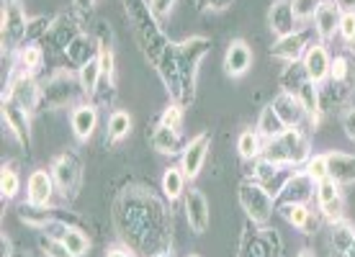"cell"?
<instances>
[{"instance_id": "cell-1", "label": "cell", "mask_w": 355, "mask_h": 257, "mask_svg": "<svg viewBox=\"0 0 355 257\" xmlns=\"http://www.w3.org/2000/svg\"><path fill=\"white\" fill-rule=\"evenodd\" d=\"M116 227L119 234L124 240L126 247L137 249H152L147 242V234L155 237V242L160 245L165 252V229L160 224L165 222V211H162L160 201H155L152 195L137 193V190H126L119 201H116Z\"/></svg>"}, {"instance_id": "cell-2", "label": "cell", "mask_w": 355, "mask_h": 257, "mask_svg": "<svg viewBox=\"0 0 355 257\" xmlns=\"http://www.w3.org/2000/svg\"><path fill=\"white\" fill-rule=\"evenodd\" d=\"M311 157V142L309 134L302 126H291L284 134H278L275 139L266 142L263 160L281 165V168H304Z\"/></svg>"}, {"instance_id": "cell-3", "label": "cell", "mask_w": 355, "mask_h": 257, "mask_svg": "<svg viewBox=\"0 0 355 257\" xmlns=\"http://www.w3.org/2000/svg\"><path fill=\"white\" fill-rule=\"evenodd\" d=\"M237 195H240L242 211L248 213V219L252 224H255V227H266V224L270 222V219H273L275 198L270 193H268L266 188L260 186L258 180H252V177L242 180Z\"/></svg>"}, {"instance_id": "cell-4", "label": "cell", "mask_w": 355, "mask_h": 257, "mask_svg": "<svg viewBox=\"0 0 355 257\" xmlns=\"http://www.w3.org/2000/svg\"><path fill=\"white\" fill-rule=\"evenodd\" d=\"M28 28H31V18L21 0H3V10H0V31H3V46L8 44L13 49L24 46L28 42Z\"/></svg>"}, {"instance_id": "cell-5", "label": "cell", "mask_w": 355, "mask_h": 257, "mask_svg": "<svg viewBox=\"0 0 355 257\" xmlns=\"http://www.w3.org/2000/svg\"><path fill=\"white\" fill-rule=\"evenodd\" d=\"M49 172L54 177V186H57V193L62 195L64 201H72L78 190H80L83 183V162L75 152H62L57 154L49 165Z\"/></svg>"}, {"instance_id": "cell-6", "label": "cell", "mask_w": 355, "mask_h": 257, "mask_svg": "<svg viewBox=\"0 0 355 257\" xmlns=\"http://www.w3.org/2000/svg\"><path fill=\"white\" fill-rule=\"evenodd\" d=\"M42 90H44V106H49L52 111L57 108H67L70 103H75L78 93H83L80 80H78V72L67 70H57L46 82H42Z\"/></svg>"}, {"instance_id": "cell-7", "label": "cell", "mask_w": 355, "mask_h": 257, "mask_svg": "<svg viewBox=\"0 0 355 257\" xmlns=\"http://www.w3.org/2000/svg\"><path fill=\"white\" fill-rule=\"evenodd\" d=\"M8 96L10 100H16L21 108H26L28 114L39 111V106L44 103V90H42V82L36 80V75H28V72L13 70L8 78V90L3 93Z\"/></svg>"}, {"instance_id": "cell-8", "label": "cell", "mask_w": 355, "mask_h": 257, "mask_svg": "<svg viewBox=\"0 0 355 257\" xmlns=\"http://www.w3.org/2000/svg\"><path fill=\"white\" fill-rule=\"evenodd\" d=\"M0 116H3V126L10 132V136L24 150H31V114H28L26 108H21L16 100L3 96V100H0Z\"/></svg>"}, {"instance_id": "cell-9", "label": "cell", "mask_w": 355, "mask_h": 257, "mask_svg": "<svg viewBox=\"0 0 355 257\" xmlns=\"http://www.w3.org/2000/svg\"><path fill=\"white\" fill-rule=\"evenodd\" d=\"M314 198H317V209H320L322 219L327 224H338L345 219V193H343V186H338L332 177L317 183Z\"/></svg>"}, {"instance_id": "cell-10", "label": "cell", "mask_w": 355, "mask_h": 257, "mask_svg": "<svg viewBox=\"0 0 355 257\" xmlns=\"http://www.w3.org/2000/svg\"><path fill=\"white\" fill-rule=\"evenodd\" d=\"M209 150H211V134L209 132L196 134L193 139L186 142V147L180 152V170L186 172L188 180H196V177L201 175L206 157H209Z\"/></svg>"}, {"instance_id": "cell-11", "label": "cell", "mask_w": 355, "mask_h": 257, "mask_svg": "<svg viewBox=\"0 0 355 257\" xmlns=\"http://www.w3.org/2000/svg\"><path fill=\"white\" fill-rule=\"evenodd\" d=\"M252 60H255V54H252V46L245 42V39H232L230 44H227V52H224V75L232 78V80H240L250 72L252 67Z\"/></svg>"}, {"instance_id": "cell-12", "label": "cell", "mask_w": 355, "mask_h": 257, "mask_svg": "<svg viewBox=\"0 0 355 257\" xmlns=\"http://www.w3.org/2000/svg\"><path fill=\"white\" fill-rule=\"evenodd\" d=\"M183 211H186V222L193 234H206V231H209V224H211V209H209L206 195L201 193L198 188L186 190V195H183Z\"/></svg>"}, {"instance_id": "cell-13", "label": "cell", "mask_w": 355, "mask_h": 257, "mask_svg": "<svg viewBox=\"0 0 355 257\" xmlns=\"http://www.w3.org/2000/svg\"><path fill=\"white\" fill-rule=\"evenodd\" d=\"M309 44H311L309 31H306V28H296L293 34L275 39V44L270 46V57H273V60H281V62H286V64L302 62Z\"/></svg>"}, {"instance_id": "cell-14", "label": "cell", "mask_w": 355, "mask_h": 257, "mask_svg": "<svg viewBox=\"0 0 355 257\" xmlns=\"http://www.w3.org/2000/svg\"><path fill=\"white\" fill-rule=\"evenodd\" d=\"M70 129L78 144H88L98 129V106L93 100L75 103L70 111Z\"/></svg>"}, {"instance_id": "cell-15", "label": "cell", "mask_w": 355, "mask_h": 257, "mask_svg": "<svg viewBox=\"0 0 355 257\" xmlns=\"http://www.w3.org/2000/svg\"><path fill=\"white\" fill-rule=\"evenodd\" d=\"M340 16H343V8L338 6V0H322L314 18H311V24H314L311 28H314V34L322 44H329L338 36Z\"/></svg>"}, {"instance_id": "cell-16", "label": "cell", "mask_w": 355, "mask_h": 257, "mask_svg": "<svg viewBox=\"0 0 355 257\" xmlns=\"http://www.w3.org/2000/svg\"><path fill=\"white\" fill-rule=\"evenodd\" d=\"M304 72L314 85H324L329 80V64H332V54H329L327 44L322 42H311L306 54H304Z\"/></svg>"}, {"instance_id": "cell-17", "label": "cell", "mask_w": 355, "mask_h": 257, "mask_svg": "<svg viewBox=\"0 0 355 257\" xmlns=\"http://www.w3.org/2000/svg\"><path fill=\"white\" fill-rule=\"evenodd\" d=\"M57 193L54 177L49 170L36 168L26 177V204L31 206H52V198Z\"/></svg>"}, {"instance_id": "cell-18", "label": "cell", "mask_w": 355, "mask_h": 257, "mask_svg": "<svg viewBox=\"0 0 355 257\" xmlns=\"http://www.w3.org/2000/svg\"><path fill=\"white\" fill-rule=\"evenodd\" d=\"M314 190H317V183L311 180L304 170H293L291 177L286 180V186L281 188V193L275 201H281V204H306L314 198Z\"/></svg>"}, {"instance_id": "cell-19", "label": "cell", "mask_w": 355, "mask_h": 257, "mask_svg": "<svg viewBox=\"0 0 355 257\" xmlns=\"http://www.w3.org/2000/svg\"><path fill=\"white\" fill-rule=\"evenodd\" d=\"M268 28H270V34L275 39H281V36H288L293 34L299 26V21L293 16V8H291V0H273L270 3V8H268Z\"/></svg>"}, {"instance_id": "cell-20", "label": "cell", "mask_w": 355, "mask_h": 257, "mask_svg": "<svg viewBox=\"0 0 355 257\" xmlns=\"http://www.w3.org/2000/svg\"><path fill=\"white\" fill-rule=\"evenodd\" d=\"M78 34H80V26H78L72 18L60 16V18H54L52 21V26L46 28V34L42 36V42H44L46 46L57 49V52H64Z\"/></svg>"}, {"instance_id": "cell-21", "label": "cell", "mask_w": 355, "mask_h": 257, "mask_svg": "<svg viewBox=\"0 0 355 257\" xmlns=\"http://www.w3.org/2000/svg\"><path fill=\"white\" fill-rule=\"evenodd\" d=\"M270 106L275 108V114L281 116V121H284L288 129L291 126H302L304 118H306V111L302 108V103H299V98L293 96V93H278V96L270 100Z\"/></svg>"}, {"instance_id": "cell-22", "label": "cell", "mask_w": 355, "mask_h": 257, "mask_svg": "<svg viewBox=\"0 0 355 257\" xmlns=\"http://www.w3.org/2000/svg\"><path fill=\"white\" fill-rule=\"evenodd\" d=\"M150 144L155 152H160V154H168V157H175L183 152V136L178 129H170L165 124H157L152 129V136H150Z\"/></svg>"}, {"instance_id": "cell-23", "label": "cell", "mask_w": 355, "mask_h": 257, "mask_svg": "<svg viewBox=\"0 0 355 257\" xmlns=\"http://www.w3.org/2000/svg\"><path fill=\"white\" fill-rule=\"evenodd\" d=\"M327 162H329V177L338 186H355V154L332 150L327 152Z\"/></svg>"}, {"instance_id": "cell-24", "label": "cell", "mask_w": 355, "mask_h": 257, "mask_svg": "<svg viewBox=\"0 0 355 257\" xmlns=\"http://www.w3.org/2000/svg\"><path fill=\"white\" fill-rule=\"evenodd\" d=\"M275 211L281 213L293 229L304 231V234H311V229L317 227V216L306 204H281Z\"/></svg>"}, {"instance_id": "cell-25", "label": "cell", "mask_w": 355, "mask_h": 257, "mask_svg": "<svg viewBox=\"0 0 355 257\" xmlns=\"http://www.w3.org/2000/svg\"><path fill=\"white\" fill-rule=\"evenodd\" d=\"M329 245L335 257H355V227L343 219L338 224H329Z\"/></svg>"}, {"instance_id": "cell-26", "label": "cell", "mask_w": 355, "mask_h": 257, "mask_svg": "<svg viewBox=\"0 0 355 257\" xmlns=\"http://www.w3.org/2000/svg\"><path fill=\"white\" fill-rule=\"evenodd\" d=\"M98 49H101V44H96V39L90 34H85V31H80V34L72 39V44L64 49V57H67L70 64L83 67V64L90 62L93 57H98Z\"/></svg>"}, {"instance_id": "cell-27", "label": "cell", "mask_w": 355, "mask_h": 257, "mask_svg": "<svg viewBox=\"0 0 355 257\" xmlns=\"http://www.w3.org/2000/svg\"><path fill=\"white\" fill-rule=\"evenodd\" d=\"M44 46L36 44V42H26L24 46H18L16 49V67L13 70H21V72H28V75H39L42 67H44Z\"/></svg>"}, {"instance_id": "cell-28", "label": "cell", "mask_w": 355, "mask_h": 257, "mask_svg": "<svg viewBox=\"0 0 355 257\" xmlns=\"http://www.w3.org/2000/svg\"><path fill=\"white\" fill-rule=\"evenodd\" d=\"M132 129H134L132 114L124 111V108H116V111H111V116H108V121H106V142L121 144L124 139H129Z\"/></svg>"}, {"instance_id": "cell-29", "label": "cell", "mask_w": 355, "mask_h": 257, "mask_svg": "<svg viewBox=\"0 0 355 257\" xmlns=\"http://www.w3.org/2000/svg\"><path fill=\"white\" fill-rule=\"evenodd\" d=\"M188 177L186 172L180 170V165H170L165 172H162V180H160V188H162V195L168 198L170 204H175V201H180L183 195H186L188 190Z\"/></svg>"}, {"instance_id": "cell-30", "label": "cell", "mask_w": 355, "mask_h": 257, "mask_svg": "<svg viewBox=\"0 0 355 257\" xmlns=\"http://www.w3.org/2000/svg\"><path fill=\"white\" fill-rule=\"evenodd\" d=\"M263 150H266V139L260 136L258 129H242L240 136H237V152H240L242 160L255 162L263 157Z\"/></svg>"}, {"instance_id": "cell-31", "label": "cell", "mask_w": 355, "mask_h": 257, "mask_svg": "<svg viewBox=\"0 0 355 257\" xmlns=\"http://www.w3.org/2000/svg\"><path fill=\"white\" fill-rule=\"evenodd\" d=\"M255 129L260 132V136L266 139V142H270V139H275L278 134H284L288 126L281 121V116L275 114V108L268 103V106H263V111H260L258 116V124H255Z\"/></svg>"}, {"instance_id": "cell-32", "label": "cell", "mask_w": 355, "mask_h": 257, "mask_svg": "<svg viewBox=\"0 0 355 257\" xmlns=\"http://www.w3.org/2000/svg\"><path fill=\"white\" fill-rule=\"evenodd\" d=\"M78 80H80L83 96L93 98L101 88V80H103V70H101V62L98 57H93L90 62H85L83 67H78Z\"/></svg>"}, {"instance_id": "cell-33", "label": "cell", "mask_w": 355, "mask_h": 257, "mask_svg": "<svg viewBox=\"0 0 355 257\" xmlns=\"http://www.w3.org/2000/svg\"><path fill=\"white\" fill-rule=\"evenodd\" d=\"M18 193H21V175L10 162H6L0 168V195L3 201H13Z\"/></svg>"}, {"instance_id": "cell-34", "label": "cell", "mask_w": 355, "mask_h": 257, "mask_svg": "<svg viewBox=\"0 0 355 257\" xmlns=\"http://www.w3.org/2000/svg\"><path fill=\"white\" fill-rule=\"evenodd\" d=\"M296 98H299V103H302V108L306 111V116L309 114H317V111H322V85H314L311 80H306L299 88V93H296Z\"/></svg>"}, {"instance_id": "cell-35", "label": "cell", "mask_w": 355, "mask_h": 257, "mask_svg": "<svg viewBox=\"0 0 355 257\" xmlns=\"http://www.w3.org/2000/svg\"><path fill=\"white\" fill-rule=\"evenodd\" d=\"M309 80L306 78V72H304V64L302 62H291L288 67L284 70V75H281V90L284 93H299V88H302L304 82Z\"/></svg>"}, {"instance_id": "cell-36", "label": "cell", "mask_w": 355, "mask_h": 257, "mask_svg": "<svg viewBox=\"0 0 355 257\" xmlns=\"http://www.w3.org/2000/svg\"><path fill=\"white\" fill-rule=\"evenodd\" d=\"M304 172L314 180V183H322V180H327L329 177V162H327V152L324 154H311L306 165H304Z\"/></svg>"}, {"instance_id": "cell-37", "label": "cell", "mask_w": 355, "mask_h": 257, "mask_svg": "<svg viewBox=\"0 0 355 257\" xmlns=\"http://www.w3.org/2000/svg\"><path fill=\"white\" fill-rule=\"evenodd\" d=\"M39 249H42V255L44 257H72L70 249L64 247V242L60 237H54V234H39Z\"/></svg>"}, {"instance_id": "cell-38", "label": "cell", "mask_w": 355, "mask_h": 257, "mask_svg": "<svg viewBox=\"0 0 355 257\" xmlns=\"http://www.w3.org/2000/svg\"><path fill=\"white\" fill-rule=\"evenodd\" d=\"M322 0H291V8H293V16L299 24H309L317 8H320Z\"/></svg>"}, {"instance_id": "cell-39", "label": "cell", "mask_w": 355, "mask_h": 257, "mask_svg": "<svg viewBox=\"0 0 355 257\" xmlns=\"http://www.w3.org/2000/svg\"><path fill=\"white\" fill-rule=\"evenodd\" d=\"M160 124L180 132V126H183V103H180V100H173V103L165 106V111H162V116H160Z\"/></svg>"}, {"instance_id": "cell-40", "label": "cell", "mask_w": 355, "mask_h": 257, "mask_svg": "<svg viewBox=\"0 0 355 257\" xmlns=\"http://www.w3.org/2000/svg\"><path fill=\"white\" fill-rule=\"evenodd\" d=\"M347 75H350V62H347L345 54H335L332 57V64H329V82H343L347 80Z\"/></svg>"}, {"instance_id": "cell-41", "label": "cell", "mask_w": 355, "mask_h": 257, "mask_svg": "<svg viewBox=\"0 0 355 257\" xmlns=\"http://www.w3.org/2000/svg\"><path fill=\"white\" fill-rule=\"evenodd\" d=\"M338 36L345 42V44H353V39H355V8L343 10V16H340Z\"/></svg>"}, {"instance_id": "cell-42", "label": "cell", "mask_w": 355, "mask_h": 257, "mask_svg": "<svg viewBox=\"0 0 355 257\" xmlns=\"http://www.w3.org/2000/svg\"><path fill=\"white\" fill-rule=\"evenodd\" d=\"M98 62H101L103 78L114 80V75H116V57H114V49H111V46H101V49H98Z\"/></svg>"}, {"instance_id": "cell-43", "label": "cell", "mask_w": 355, "mask_h": 257, "mask_svg": "<svg viewBox=\"0 0 355 257\" xmlns=\"http://www.w3.org/2000/svg\"><path fill=\"white\" fill-rule=\"evenodd\" d=\"M340 124H343V132H345L347 139L355 144V106H350V108H345V111H343V116H340Z\"/></svg>"}, {"instance_id": "cell-44", "label": "cell", "mask_w": 355, "mask_h": 257, "mask_svg": "<svg viewBox=\"0 0 355 257\" xmlns=\"http://www.w3.org/2000/svg\"><path fill=\"white\" fill-rule=\"evenodd\" d=\"M178 0H150V10L155 13V18H168L175 10Z\"/></svg>"}, {"instance_id": "cell-45", "label": "cell", "mask_w": 355, "mask_h": 257, "mask_svg": "<svg viewBox=\"0 0 355 257\" xmlns=\"http://www.w3.org/2000/svg\"><path fill=\"white\" fill-rule=\"evenodd\" d=\"M234 0H198V10L201 13H224Z\"/></svg>"}, {"instance_id": "cell-46", "label": "cell", "mask_w": 355, "mask_h": 257, "mask_svg": "<svg viewBox=\"0 0 355 257\" xmlns=\"http://www.w3.org/2000/svg\"><path fill=\"white\" fill-rule=\"evenodd\" d=\"M106 257H137L132 247H126V245H111L106 249Z\"/></svg>"}, {"instance_id": "cell-47", "label": "cell", "mask_w": 355, "mask_h": 257, "mask_svg": "<svg viewBox=\"0 0 355 257\" xmlns=\"http://www.w3.org/2000/svg\"><path fill=\"white\" fill-rule=\"evenodd\" d=\"M72 6L78 10H83V13H90V10L96 8V0H72Z\"/></svg>"}, {"instance_id": "cell-48", "label": "cell", "mask_w": 355, "mask_h": 257, "mask_svg": "<svg viewBox=\"0 0 355 257\" xmlns=\"http://www.w3.org/2000/svg\"><path fill=\"white\" fill-rule=\"evenodd\" d=\"M338 6L343 10H347V8H355V0H338Z\"/></svg>"}, {"instance_id": "cell-49", "label": "cell", "mask_w": 355, "mask_h": 257, "mask_svg": "<svg viewBox=\"0 0 355 257\" xmlns=\"http://www.w3.org/2000/svg\"><path fill=\"white\" fill-rule=\"evenodd\" d=\"M296 257H317V255H314V249L304 247V249H299V255H296Z\"/></svg>"}, {"instance_id": "cell-50", "label": "cell", "mask_w": 355, "mask_h": 257, "mask_svg": "<svg viewBox=\"0 0 355 257\" xmlns=\"http://www.w3.org/2000/svg\"><path fill=\"white\" fill-rule=\"evenodd\" d=\"M152 257H173V252L168 249V252H160V255H152Z\"/></svg>"}, {"instance_id": "cell-51", "label": "cell", "mask_w": 355, "mask_h": 257, "mask_svg": "<svg viewBox=\"0 0 355 257\" xmlns=\"http://www.w3.org/2000/svg\"><path fill=\"white\" fill-rule=\"evenodd\" d=\"M188 257H201V255H188Z\"/></svg>"}, {"instance_id": "cell-52", "label": "cell", "mask_w": 355, "mask_h": 257, "mask_svg": "<svg viewBox=\"0 0 355 257\" xmlns=\"http://www.w3.org/2000/svg\"><path fill=\"white\" fill-rule=\"evenodd\" d=\"M353 49H355V39H353Z\"/></svg>"}]
</instances>
